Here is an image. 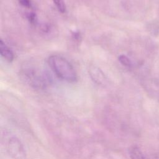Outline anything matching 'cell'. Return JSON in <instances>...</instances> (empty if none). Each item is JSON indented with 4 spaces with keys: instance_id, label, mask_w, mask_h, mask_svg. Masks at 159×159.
<instances>
[{
    "instance_id": "1",
    "label": "cell",
    "mask_w": 159,
    "mask_h": 159,
    "mask_svg": "<svg viewBox=\"0 0 159 159\" xmlns=\"http://www.w3.org/2000/svg\"><path fill=\"white\" fill-rule=\"evenodd\" d=\"M48 63L59 78L68 82L76 81V73L73 66L66 58L59 55H52L48 59Z\"/></svg>"
},
{
    "instance_id": "2",
    "label": "cell",
    "mask_w": 159,
    "mask_h": 159,
    "mask_svg": "<svg viewBox=\"0 0 159 159\" xmlns=\"http://www.w3.org/2000/svg\"><path fill=\"white\" fill-rule=\"evenodd\" d=\"M0 53L1 55L9 62H11L14 60V56L12 51L4 43L2 39L0 40Z\"/></svg>"
},
{
    "instance_id": "3",
    "label": "cell",
    "mask_w": 159,
    "mask_h": 159,
    "mask_svg": "<svg viewBox=\"0 0 159 159\" xmlns=\"http://www.w3.org/2000/svg\"><path fill=\"white\" fill-rule=\"evenodd\" d=\"M131 159H145L141 150L136 146L132 147L129 151Z\"/></svg>"
},
{
    "instance_id": "4",
    "label": "cell",
    "mask_w": 159,
    "mask_h": 159,
    "mask_svg": "<svg viewBox=\"0 0 159 159\" xmlns=\"http://www.w3.org/2000/svg\"><path fill=\"white\" fill-rule=\"evenodd\" d=\"M57 9L61 13L66 12V5L64 0H53Z\"/></svg>"
},
{
    "instance_id": "5",
    "label": "cell",
    "mask_w": 159,
    "mask_h": 159,
    "mask_svg": "<svg viewBox=\"0 0 159 159\" xmlns=\"http://www.w3.org/2000/svg\"><path fill=\"white\" fill-rule=\"evenodd\" d=\"M119 61L125 66L130 67L132 65V63L130 59L124 55H120L119 56Z\"/></svg>"
},
{
    "instance_id": "6",
    "label": "cell",
    "mask_w": 159,
    "mask_h": 159,
    "mask_svg": "<svg viewBox=\"0 0 159 159\" xmlns=\"http://www.w3.org/2000/svg\"><path fill=\"white\" fill-rule=\"evenodd\" d=\"M19 2L26 8H30L32 7V2L30 0H18Z\"/></svg>"
},
{
    "instance_id": "7",
    "label": "cell",
    "mask_w": 159,
    "mask_h": 159,
    "mask_svg": "<svg viewBox=\"0 0 159 159\" xmlns=\"http://www.w3.org/2000/svg\"><path fill=\"white\" fill-rule=\"evenodd\" d=\"M27 18L31 24H35L37 22V16L34 12H30L28 14Z\"/></svg>"
},
{
    "instance_id": "8",
    "label": "cell",
    "mask_w": 159,
    "mask_h": 159,
    "mask_svg": "<svg viewBox=\"0 0 159 159\" xmlns=\"http://www.w3.org/2000/svg\"><path fill=\"white\" fill-rule=\"evenodd\" d=\"M72 36L74 37V39L76 40H79L81 38V35L79 32H74L72 33Z\"/></svg>"
},
{
    "instance_id": "9",
    "label": "cell",
    "mask_w": 159,
    "mask_h": 159,
    "mask_svg": "<svg viewBox=\"0 0 159 159\" xmlns=\"http://www.w3.org/2000/svg\"><path fill=\"white\" fill-rule=\"evenodd\" d=\"M157 159H159V157H158V158H157Z\"/></svg>"
}]
</instances>
